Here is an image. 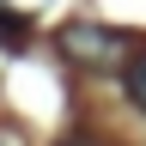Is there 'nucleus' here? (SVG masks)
Masks as SVG:
<instances>
[{
	"label": "nucleus",
	"mask_w": 146,
	"mask_h": 146,
	"mask_svg": "<svg viewBox=\"0 0 146 146\" xmlns=\"http://www.w3.org/2000/svg\"><path fill=\"white\" fill-rule=\"evenodd\" d=\"M61 146H91V140H61Z\"/></svg>",
	"instance_id": "nucleus-3"
},
{
	"label": "nucleus",
	"mask_w": 146,
	"mask_h": 146,
	"mask_svg": "<svg viewBox=\"0 0 146 146\" xmlns=\"http://www.w3.org/2000/svg\"><path fill=\"white\" fill-rule=\"evenodd\" d=\"M0 146H12V140H6V134H0Z\"/></svg>",
	"instance_id": "nucleus-4"
},
{
	"label": "nucleus",
	"mask_w": 146,
	"mask_h": 146,
	"mask_svg": "<svg viewBox=\"0 0 146 146\" xmlns=\"http://www.w3.org/2000/svg\"><path fill=\"white\" fill-rule=\"evenodd\" d=\"M61 55L67 61H79L85 73H104V67H128L134 61V43L116 31V25H67L61 31Z\"/></svg>",
	"instance_id": "nucleus-1"
},
{
	"label": "nucleus",
	"mask_w": 146,
	"mask_h": 146,
	"mask_svg": "<svg viewBox=\"0 0 146 146\" xmlns=\"http://www.w3.org/2000/svg\"><path fill=\"white\" fill-rule=\"evenodd\" d=\"M128 98H134V104L146 110V49L134 55V61H128Z\"/></svg>",
	"instance_id": "nucleus-2"
}]
</instances>
